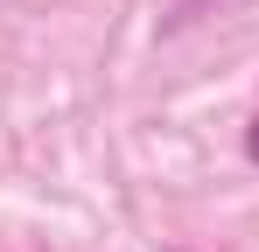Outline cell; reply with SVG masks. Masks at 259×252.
<instances>
[{
    "mask_svg": "<svg viewBox=\"0 0 259 252\" xmlns=\"http://www.w3.org/2000/svg\"><path fill=\"white\" fill-rule=\"evenodd\" d=\"M245 154H252V161H259V119L245 126Z\"/></svg>",
    "mask_w": 259,
    "mask_h": 252,
    "instance_id": "obj_1",
    "label": "cell"
}]
</instances>
